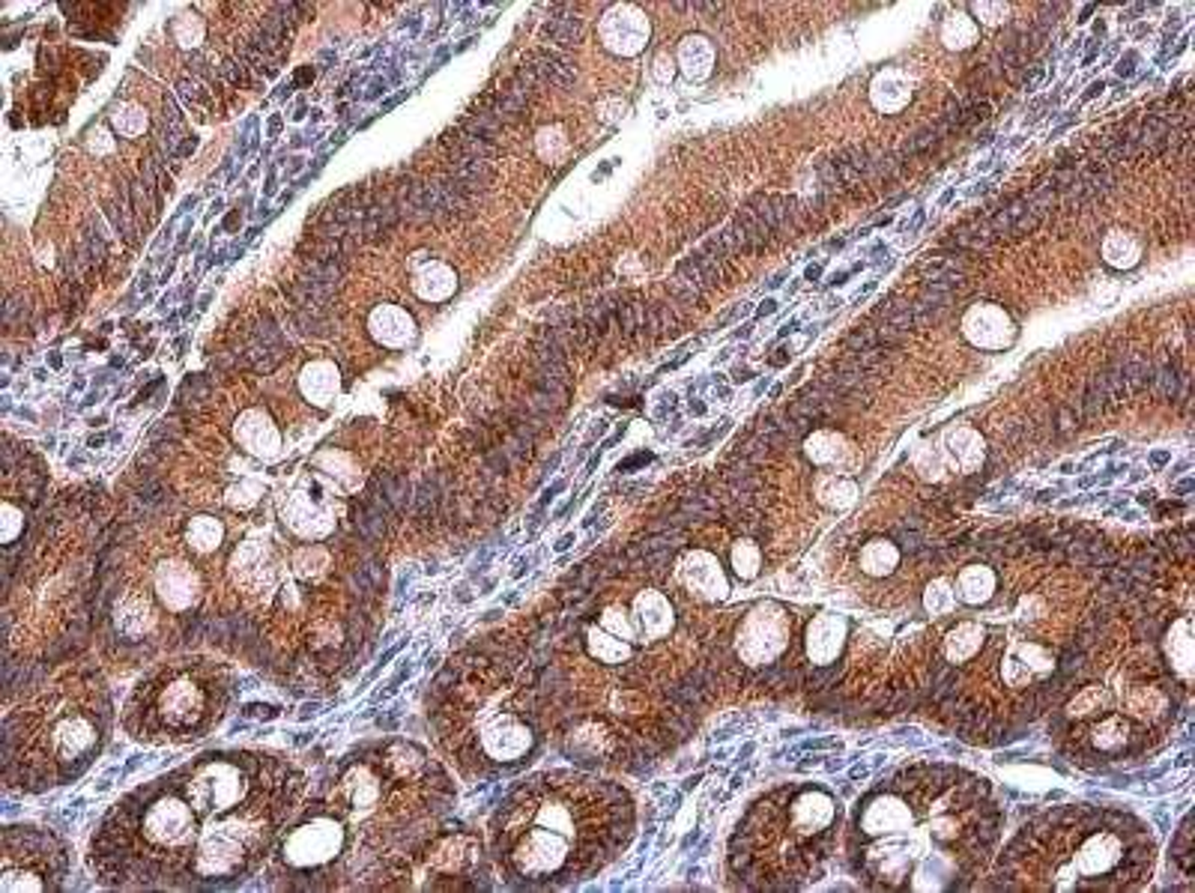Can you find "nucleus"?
Listing matches in <instances>:
<instances>
[{
	"label": "nucleus",
	"mask_w": 1195,
	"mask_h": 893,
	"mask_svg": "<svg viewBox=\"0 0 1195 893\" xmlns=\"http://www.w3.org/2000/svg\"><path fill=\"white\" fill-rule=\"evenodd\" d=\"M526 69H532L538 75V82L544 87H571L577 82V69L565 55H556V51H532L529 57L523 60Z\"/></svg>",
	"instance_id": "nucleus-7"
},
{
	"label": "nucleus",
	"mask_w": 1195,
	"mask_h": 893,
	"mask_svg": "<svg viewBox=\"0 0 1195 893\" xmlns=\"http://www.w3.org/2000/svg\"><path fill=\"white\" fill-rule=\"evenodd\" d=\"M64 843L42 828H6L0 848V890H57L66 879Z\"/></svg>",
	"instance_id": "nucleus-5"
},
{
	"label": "nucleus",
	"mask_w": 1195,
	"mask_h": 893,
	"mask_svg": "<svg viewBox=\"0 0 1195 893\" xmlns=\"http://www.w3.org/2000/svg\"><path fill=\"white\" fill-rule=\"evenodd\" d=\"M959 586H962V597H966L968 604H980V601H986V597L993 595L995 577H993V571L984 568V565H968L966 571H962Z\"/></svg>",
	"instance_id": "nucleus-10"
},
{
	"label": "nucleus",
	"mask_w": 1195,
	"mask_h": 893,
	"mask_svg": "<svg viewBox=\"0 0 1195 893\" xmlns=\"http://www.w3.org/2000/svg\"><path fill=\"white\" fill-rule=\"evenodd\" d=\"M311 78H314V69H302V73L297 75V82L305 84V82H311Z\"/></svg>",
	"instance_id": "nucleus-19"
},
{
	"label": "nucleus",
	"mask_w": 1195,
	"mask_h": 893,
	"mask_svg": "<svg viewBox=\"0 0 1195 893\" xmlns=\"http://www.w3.org/2000/svg\"><path fill=\"white\" fill-rule=\"evenodd\" d=\"M111 729V702L105 693L90 700L46 696L19 708L4 726V774L10 786L42 792L73 783L102 753Z\"/></svg>",
	"instance_id": "nucleus-3"
},
{
	"label": "nucleus",
	"mask_w": 1195,
	"mask_h": 893,
	"mask_svg": "<svg viewBox=\"0 0 1195 893\" xmlns=\"http://www.w3.org/2000/svg\"><path fill=\"white\" fill-rule=\"evenodd\" d=\"M219 535H221V526L216 520H210V517H201V520L192 523L189 541H194V547H198V550H210V547H216Z\"/></svg>",
	"instance_id": "nucleus-16"
},
{
	"label": "nucleus",
	"mask_w": 1195,
	"mask_h": 893,
	"mask_svg": "<svg viewBox=\"0 0 1195 893\" xmlns=\"http://www.w3.org/2000/svg\"><path fill=\"white\" fill-rule=\"evenodd\" d=\"M944 135H948L944 123H941V120H935L933 126H926V129H921V132H915V135L903 144V150H899V156H903V162H908V159H915V156L926 153V150H933Z\"/></svg>",
	"instance_id": "nucleus-12"
},
{
	"label": "nucleus",
	"mask_w": 1195,
	"mask_h": 893,
	"mask_svg": "<svg viewBox=\"0 0 1195 893\" xmlns=\"http://www.w3.org/2000/svg\"><path fill=\"white\" fill-rule=\"evenodd\" d=\"M371 329L374 335L380 338L383 344H404L409 338V320L395 308H380L377 314L371 317Z\"/></svg>",
	"instance_id": "nucleus-9"
},
{
	"label": "nucleus",
	"mask_w": 1195,
	"mask_h": 893,
	"mask_svg": "<svg viewBox=\"0 0 1195 893\" xmlns=\"http://www.w3.org/2000/svg\"><path fill=\"white\" fill-rule=\"evenodd\" d=\"M302 774L257 750H212L159 774L102 819L90 846L114 888H216L245 879L297 812Z\"/></svg>",
	"instance_id": "nucleus-1"
},
{
	"label": "nucleus",
	"mask_w": 1195,
	"mask_h": 893,
	"mask_svg": "<svg viewBox=\"0 0 1195 893\" xmlns=\"http://www.w3.org/2000/svg\"><path fill=\"white\" fill-rule=\"evenodd\" d=\"M634 834L631 794L613 780L538 774L496 812L490 843L499 866L529 888L583 881L625 852Z\"/></svg>",
	"instance_id": "nucleus-2"
},
{
	"label": "nucleus",
	"mask_w": 1195,
	"mask_h": 893,
	"mask_svg": "<svg viewBox=\"0 0 1195 893\" xmlns=\"http://www.w3.org/2000/svg\"><path fill=\"white\" fill-rule=\"evenodd\" d=\"M733 565H735V571H738V577H744V580H751V577L756 574V568H760V550H756V544H753L751 538L735 544V550H733Z\"/></svg>",
	"instance_id": "nucleus-14"
},
{
	"label": "nucleus",
	"mask_w": 1195,
	"mask_h": 893,
	"mask_svg": "<svg viewBox=\"0 0 1195 893\" xmlns=\"http://www.w3.org/2000/svg\"><path fill=\"white\" fill-rule=\"evenodd\" d=\"M870 347H879V338H876V323H864V326H855L849 335L843 338V350L846 353H864V350H870Z\"/></svg>",
	"instance_id": "nucleus-15"
},
{
	"label": "nucleus",
	"mask_w": 1195,
	"mask_h": 893,
	"mask_svg": "<svg viewBox=\"0 0 1195 893\" xmlns=\"http://www.w3.org/2000/svg\"><path fill=\"white\" fill-rule=\"evenodd\" d=\"M1172 861L1181 866L1183 875H1192V830H1190V816L1183 819L1181 830H1177L1174 843H1172Z\"/></svg>",
	"instance_id": "nucleus-13"
},
{
	"label": "nucleus",
	"mask_w": 1195,
	"mask_h": 893,
	"mask_svg": "<svg viewBox=\"0 0 1195 893\" xmlns=\"http://www.w3.org/2000/svg\"><path fill=\"white\" fill-rule=\"evenodd\" d=\"M771 311H774V302H765V305L760 308V314H771Z\"/></svg>",
	"instance_id": "nucleus-21"
},
{
	"label": "nucleus",
	"mask_w": 1195,
	"mask_h": 893,
	"mask_svg": "<svg viewBox=\"0 0 1195 893\" xmlns=\"http://www.w3.org/2000/svg\"><path fill=\"white\" fill-rule=\"evenodd\" d=\"M189 69H192L194 75L207 78V82H216V75H221L219 69H212V66H210V60L203 57V55H192V57H189Z\"/></svg>",
	"instance_id": "nucleus-18"
},
{
	"label": "nucleus",
	"mask_w": 1195,
	"mask_h": 893,
	"mask_svg": "<svg viewBox=\"0 0 1195 893\" xmlns=\"http://www.w3.org/2000/svg\"><path fill=\"white\" fill-rule=\"evenodd\" d=\"M219 73H221V78H228V84H234V87H248V84H252V78H248V69L243 64H234V60H221Z\"/></svg>",
	"instance_id": "nucleus-17"
},
{
	"label": "nucleus",
	"mask_w": 1195,
	"mask_h": 893,
	"mask_svg": "<svg viewBox=\"0 0 1195 893\" xmlns=\"http://www.w3.org/2000/svg\"><path fill=\"white\" fill-rule=\"evenodd\" d=\"M230 678L216 666L185 664L147 675L123 708V726L144 744H189L225 720Z\"/></svg>",
	"instance_id": "nucleus-4"
},
{
	"label": "nucleus",
	"mask_w": 1195,
	"mask_h": 893,
	"mask_svg": "<svg viewBox=\"0 0 1195 893\" xmlns=\"http://www.w3.org/2000/svg\"><path fill=\"white\" fill-rule=\"evenodd\" d=\"M347 839H350V828L344 816L332 803H326V807L308 810L290 828L279 854L293 870H323L347 852Z\"/></svg>",
	"instance_id": "nucleus-6"
},
{
	"label": "nucleus",
	"mask_w": 1195,
	"mask_h": 893,
	"mask_svg": "<svg viewBox=\"0 0 1195 893\" xmlns=\"http://www.w3.org/2000/svg\"><path fill=\"white\" fill-rule=\"evenodd\" d=\"M544 39L556 42L562 48H571L577 42H583V19L580 15H571L568 6H553L550 21L544 24Z\"/></svg>",
	"instance_id": "nucleus-8"
},
{
	"label": "nucleus",
	"mask_w": 1195,
	"mask_h": 893,
	"mask_svg": "<svg viewBox=\"0 0 1195 893\" xmlns=\"http://www.w3.org/2000/svg\"><path fill=\"white\" fill-rule=\"evenodd\" d=\"M787 362V350H778V356H771V365H783Z\"/></svg>",
	"instance_id": "nucleus-20"
},
{
	"label": "nucleus",
	"mask_w": 1195,
	"mask_h": 893,
	"mask_svg": "<svg viewBox=\"0 0 1195 893\" xmlns=\"http://www.w3.org/2000/svg\"><path fill=\"white\" fill-rule=\"evenodd\" d=\"M861 565H864V571H867V574H873V577L890 574V571H894V565H897V550H894V544H888V541H870V544H867V550H864V556H861Z\"/></svg>",
	"instance_id": "nucleus-11"
}]
</instances>
